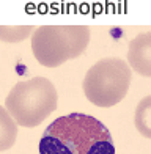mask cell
<instances>
[{
  "instance_id": "cell-2",
  "label": "cell",
  "mask_w": 151,
  "mask_h": 154,
  "mask_svg": "<svg viewBox=\"0 0 151 154\" xmlns=\"http://www.w3.org/2000/svg\"><path fill=\"white\" fill-rule=\"evenodd\" d=\"M90 43L87 25H41L32 35L35 58L46 68H58L80 57Z\"/></svg>"
},
{
  "instance_id": "cell-3",
  "label": "cell",
  "mask_w": 151,
  "mask_h": 154,
  "mask_svg": "<svg viewBox=\"0 0 151 154\" xmlns=\"http://www.w3.org/2000/svg\"><path fill=\"white\" fill-rule=\"evenodd\" d=\"M57 90L47 77L17 82L5 99V109L16 124L35 128L57 109Z\"/></svg>"
},
{
  "instance_id": "cell-7",
  "label": "cell",
  "mask_w": 151,
  "mask_h": 154,
  "mask_svg": "<svg viewBox=\"0 0 151 154\" xmlns=\"http://www.w3.org/2000/svg\"><path fill=\"white\" fill-rule=\"evenodd\" d=\"M134 123L140 135L151 138V94L145 96L139 102L134 115Z\"/></svg>"
},
{
  "instance_id": "cell-1",
  "label": "cell",
  "mask_w": 151,
  "mask_h": 154,
  "mask_svg": "<svg viewBox=\"0 0 151 154\" xmlns=\"http://www.w3.org/2000/svg\"><path fill=\"white\" fill-rule=\"evenodd\" d=\"M39 154H115L113 138L99 120L85 113L58 116L44 129Z\"/></svg>"
},
{
  "instance_id": "cell-6",
  "label": "cell",
  "mask_w": 151,
  "mask_h": 154,
  "mask_svg": "<svg viewBox=\"0 0 151 154\" xmlns=\"http://www.w3.org/2000/svg\"><path fill=\"white\" fill-rule=\"evenodd\" d=\"M17 138V124L8 113V110L0 106V151L13 148Z\"/></svg>"
},
{
  "instance_id": "cell-5",
  "label": "cell",
  "mask_w": 151,
  "mask_h": 154,
  "mask_svg": "<svg viewBox=\"0 0 151 154\" xmlns=\"http://www.w3.org/2000/svg\"><path fill=\"white\" fill-rule=\"evenodd\" d=\"M128 65L137 74L151 77V32L139 33L128 49Z\"/></svg>"
},
{
  "instance_id": "cell-4",
  "label": "cell",
  "mask_w": 151,
  "mask_h": 154,
  "mask_svg": "<svg viewBox=\"0 0 151 154\" xmlns=\"http://www.w3.org/2000/svg\"><path fill=\"white\" fill-rule=\"evenodd\" d=\"M132 69L121 58L107 57L88 69L84 79L87 99L98 107H113L121 102L129 91Z\"/></svg>"
},
{
  "instance_id": "cell-8",
  "label": "cell",
  "mask_w": 151,
  "mask_h": 154,
  "mask_svg": "<svg viewBox=\"0 0 151 154\" xmlns=\"http://www.w3.org/2000/svg\"><path fill=\"white\" fill-rule=\"evenodd\" d=\"M32 32H35L33 25H0V39L5 43H19L29 38Z\"/></svg>"
}]
</instances>
